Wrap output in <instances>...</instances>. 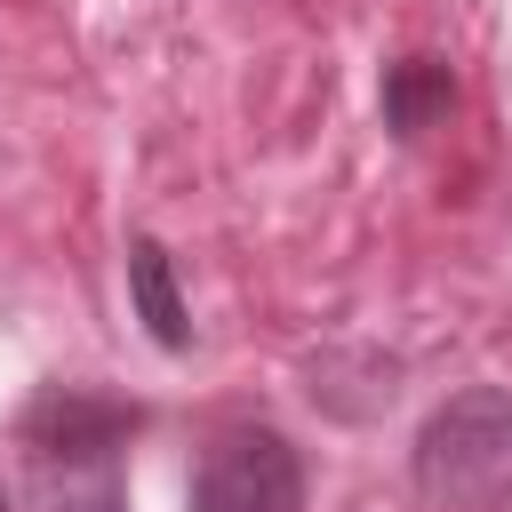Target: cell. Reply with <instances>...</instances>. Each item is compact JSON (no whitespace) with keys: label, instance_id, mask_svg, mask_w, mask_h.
Instances as JSON below:
<instances>
[{"label":"cell","instance_id":"6","mask_svg":"<svg viewBox=\"0 0 512 512\" xmlns=\"http://www.w3.org/2000/svg\"><path fill=\"white\" fill-rule=\"evenodd\" d=\"M0 512H8V496H0Z\"/></svg>","mask_w":512,"mask_h":512},{"label":"cell","instance_id":"4","mask_svg":"<svg viewBox=\"0 0 512 512\" xmlns=\"http://www.w3.org/2000/svg\"><path fill=\"white\" fill-rule=\"evenodd\" d=\"M128 296H136V320L152 328V344H168V352L192 344V320H184V296H176V272H168L160 240H128Z\"/></svg>","mask_w":512,"mask_h":512},{"label":"cell","instance_id":"2","mask_svg":"<svg viewBox=\"0 0 512 512\" xmlns=\"http://www.w3.org/2000/svg\"><path fill=\"white\" fill-rule=\"evenodd\" d=\"M192 512H304V464L280 432L232 424L192 464Z\"/></svg>","mask_w":512,"mask_h":512},{"label":"cell","instance_id":"3","mask_svg":"<svg viewBox=\"0 0 512 512\" xmlns=\"http://www.w3.org/2000/svg\"><path fill=\"white\" fill-rule=\"evenodd\" d=\"M32 504L40 512H128L120 472H112V424L80 432L64 424V440L32 448Z\"/></svg>","mask_w":512,"mask_h":512},{"label":"cell","instance_id":"5","mask_svg":"<svg viewBox=\"0 0 512 512\" xmlns=\"http://www.w3.org/2000/svg\"><path fill=\"white\" fill-rule=\"evenodd\" d=\"M448 104H456V88H448V72H440L432 56H408V64L384 72V120H392L400 136H424L432 112H448Z\"/></svg>","mask_w":512,"mask_h":512},{"label":"cell","instance_id":"1","mask_svg":"<svg viewBox=\"0 0 512 512\" xmlns=\"http://www.w3.org/2000/svg\"><path fill=\"white\" fill-rule=\"evenodd\" d=\"M416 488L440 512H496L512 504V392L472 384L448 408H432L416 440Z\"/></svg>","mask_w":512,"mask_h":512}]
</instances>
